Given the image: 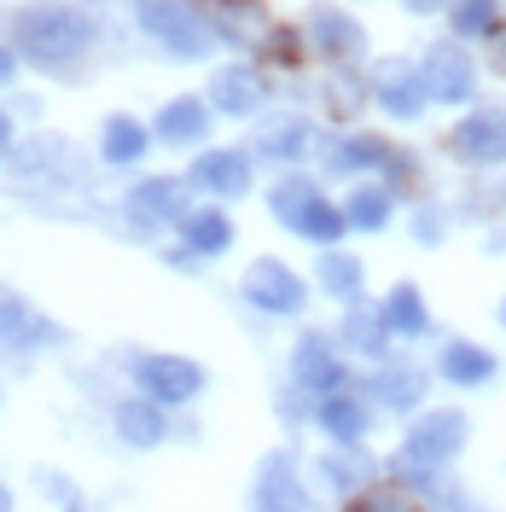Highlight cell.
<instances>
[{
  "label": "cell",
  "instance_id": "1",
  "mask_svg": "<svg viewBox=\"0 0 506 512\" xmlns=\"http://www.w3.org/2000/svg\"><path fill=\"white\" fill-rule=\"evenodd\" d=\"M12 47L24 59L47 64V70H64L70 59H82L94 47V18L82 6H64V0H41V6H24L12 18Z\"/></svg>",
  "mask_w": 506,
  "mask_h": 512
},
{
  "label": "cell",
  "instance_id": "2",
  "mask_svg": "<svg viewBox=\"0 0 506 512\" xmlns=\"http://www.w3.org/2000/svg\"><path fill=\"white\" fill-rule=\"evenodd\" d=\"M134 24L146 35H158L175 59H204L216 47V30L204 24V12L187 0H134Z\"/></svg>",
  "mask_w": 506,
  "mask_h": 512
},
{
  "label": "cell",
  "instance_id": "3",
  "mask_svg": "<svg viewBox=\"0 0 506 512\" xmlns=\"http://www.w3.org/2000/svg\"><path fill=\"white\" fill-rule=\"evenodd\" d=\"M239 291H245V303L268 309V315H297L309 303V286L285 268L280 256H256L251 268H245V280H239Z\"/></svg>",
  "mask_w": 506,
  "mask_h": 512
},
{
  "label": "cell",
  "instance_id": "4",
  "mask_svg": "<svg viewBox=\"0 0 506 512\" xmlns=\"http://www.w3.org/2000/svg\"><path fill=\"white\" fill-rule=\"evenodd\" d=\"M134 379H140V390L152 396V402H192L198 390H204V367L198 361H187V355H140L134 361Z\"/></svg>",
  "mask_w": 506,
  "mask_h": 512
},
{
  "label": "cell",
  "instance_id": "5",
  "mask_svg": "<svg viewBox=\"0 0 506 512\" xmlns=\"http://www.w3.org/2000/svg\"><path fill=\"white\" fill-rule=\"evenodd\" d=\"M460 443H466V414L437 408V414H425L408 431L402 460H413V466H443V460H454V454H460Z\"/></svg>",
  "mask_w": 506,
  "mask_h": 512
},
{
  "label": "cell",
  "instance_id": "6",
  "mask_svg": "<svg viewBox=\"0 0 506 512\" xmlns=\"http://www.w3.org/2000/svg\"><path fill=\"white\" fill-rule=\"evenodd\" d=\"M419 76H425V94L443 99V105H466V99H472V88H477L472 53H460L454 41L431 47V53H425V64H419Z\"/></svg>",
  "mask_w": 506,
  "mask_h": 512
},
{
  "label": "cell",
  "instance_id": "7",
  "mask_svg": "<svg viewBox=\"0 0 506 512\" xmlns=\"http://www.w3.org/2000/svg\"><path fill=\"white\" fill-rule=\"evenodd\" d=\"M210 99H216L222 117H256L268 105V76L256 64H222L210 76Z\"/></svg>",
  "mask_w": 506,
  "mask_h": 512
},
{
  "label": "cell",
  "instance_id": "8",
  "mask_svg": "<svg viewBox=\"0 0 506 512\" xmlns=\"http://www.w3.org/2000/svg\"><path fill=\"white\" fill-rule=\"evenodd\" d=\"M373 94H379V105L390 111V117H419L425 111V76H419V64L408 59H384L379 70H373Z\"/></svg>",
  "mask_w": 506,
  "mask_h": 512
},
{
  "label": "cell",
  "instance_id": "9",
  "mask_svg": "<svg viewBox=\"0 0 506 512\" xmlns=\"http://www.w3.org/2000/svg\"><path fill=\"white\" fill-rule=\"evenodd\" d=\"M64 332L47 315H35L18 291L0 286V350H35V344H59Z\"/></svg>",
  "mask_w": 506,
  "mask_h": 512
},
{
  "label": "cell",
  "instance_id": "10",
  "mask_svg": "<svg viewBox=\"0 0 506 512\" xmlns=\"http://www.w3.org/2000/svg\"><path fill=\"white\" fill-rule=\"evenodd\" d=\"M309 35H315L320 53H326V59H338V64H349V59H361V53H367V30H361L349 12H338L332 0H320L315 12H309Z\"/></svg>",
  "mask_w": 506,
  "mask_h": 512
},
{
  "label": "cell",
  "instance_id": "11",
  "mask_svg": "<svg viewBox=\"0 0 506 512\" xmlns=\"http://www.w3.org/2000/svg\"><path fill=\"white\" fill-rule=\"evenodd\" d=\"M128 216H134L140 227L187 222V192H181V181H169V175H152V181L128 187Z\"/></svg>",
  "mask_w": 506,
  "mask_h": 512
},
{
  "label": "cell",
  "instance_id": "12",
  "mask_svg": "<svg viewBox=\"0 0 506 512\" xmlns=\"http://www.w3.org/2000/svg\"><path fill=\"white\" fill-rule=\"evenodd\" d=\"M251 512H309V495H303V483L291 472V454H268V460H262Z\"/></svg>",
  "mask_w": 506,
  "mask_h": 512
},
{
  "label": "cell",
  "instance_id": "13",
  "mask_svg": "<svg viewBox=\"0 0 506 512\" xmlns=\"http://www.w3.org/2000/svg\"><path fill=\"white\" fill-rule=\"evenodd\" d=\"M454 158L466 163H501L506 158V111H472L466 123L448 134Z\"/></svg>",
  "mask_w": 506,
  "mask_h": 512
},
{
  "label": "cell",
  "instance_id": "14",
  "mask_svg": "<svg viewBox=\"0 0 506 512\" xmlns=\"http://www.w3.org/2000/svg\"><path fill=\"white\" fill-rule=\"evenodd\" d=\"M291 379L303 384V390H315V396H332L344 384V361L332 355V338L303 332L297 338V355H291Z\"/></svg>",
  "mask_w": 506,
  "mask_h": 512
},
{
  "label": "cell",
  "instance_id": "15",
  "mask_svg": "<svg viewBox=\"0 0 506 512\" xmlns=\"http://www.w3.org/2000/svg\"><path fill=\"white\" fill-rule=\"evenodd\" d=\"M187 181L204 192H216V198H245L251 192V158L245 152H198Z\"/></svg>",
  "mask_w": 506,
  "mask_h": 512
},
{
  "label": "cell",
  "instance_id": "16",
  "mask_svg": "<svg viewBox=\"0 0 506 512\" xmlns=\"http://www.w3.org/2000/svg\"><path fill=\"white\" fill-rule=\"evenodd\" d=\"M152 134L169 140V146H198L210 134V105L204 99H169L158 111V123H152Z\"/></svg>",
  "mask_w": 506,
  "mask_h": 512
},
{
  "label": "cell",
  "instance_id": "17",
  "mask_svg": "<svg viewBox=\"0 0 506 512\" xmlns=\"http://www.w3.org/2000/svg\"><path fill=\"white\" fill-rule=\"evenodd\" d=\"M251 146L262 152V158H274V163H297L309 146H315V128L303 123V117H274V123L256 128Z\"/></svg>",
  "mask_w": 506,
  "mask_h": 512
},
{
  "label": "cell",
  "instance_id": "18",
  "mask_svg": "<svg viewBox=\"0 0 506 512\" xmlns=\"http://www.w3.org/2000/svg\"><path fill=\"white\" fill-rule=\"evenodd\" d=\"M367 478H373V460H367L355 443H344V454H320L315 460V483L326 489V495H355Z\"/></svg>",
  "mask_w": 506,
  "mask_h": 512
},
{
  "label": "cell",
  "instance_id": "19",
  "mask_svg": "<svg viewBox=\"0 0 506 512\" xmlns=\"http://www.w3.org/2000/svg\"><path fill=\"white\" fill-rule=\"evenodd\" d=\"M117 437H123L128 448H158L163 437H169L163 402H152V396H140V402H123V408H117Z\"/></svg>",
  "mask_w": 506,
  "mask_h": 512
},
{
  "label": "cell",
  "instance_id": "20",
  "mask_svg": "<svg viewBox=\"0 0 506 512\" xmlns=\"http://www.w3.org/2000/svg\"><path fill=\"white\" fill-rule=\"evenodd\" d=\"M146 140H152L146 123L128 117V111H117V117H105V128H99V158L117 163V169H123V163H140L146 158Z\"/></svg>",
  "mask_w": 506,
  "mask_h": 512
},
{
  "label": "cell",
  "instance_id": "21",
  "mask_svg": "<svg viewBox=\"0 0 506 512\" xmlns=\"http://www.w3.org/2000/svg\"><path fill=\"white\" fill-rule=\"evenodd\" d=\"M216 30L239 47H262V35L274 30V18L262 12V0H216Z\"/></svg>",
  "mask_w": 506,
  "mask_h": 512
},
{
  "label": "cell",
  "instance_id": "22",
  "mask_svg": "<svg viewBox=\"0 0 506 512\" xmlns=\"http://www.w3.org/2000/svg\"><path fill=\"white\" fill-rule=\"evenodd\" d=\"M315 425L332 437V443H361V431H367V408L355 402V396H344V390H332V396H320L315 408Z\"/></svg>",
  "mask_w": 506,
  "mask_h": 512
},
{
  "label": "cell",
  "instance_id": "23",
  "mask_svg": "<svg viewBox=\"0 0 506 512\" xmlns=\"http://www.w3.org/2000/svg\"><path fill=\"white\" fill-rule=\"evenodd\" d=\"M181 239H187L192 256H222L227 245H233V222H227L222 210H187Z\"/></svg>",
  "mask_w": 506,
  "mask_h": 512
},
{
  "label": "cell",
  "instance_id": "24",
  "mask_svg": "<svg viewBox=\"0 0 506 512\" xmlns=\"http://www.w3.org/2000/svg\"><path fill=\"white\" fill-rule=\"evenodd\" d=\"M320 286L332 291V297H338V303H361V280H367V274H361V262H355V256L349 251H338V245H326V251H320Z\"/></svg>",
  "mask_w": 506,
  "mask_h": 512
},
{
  "label": "cell",
  "instance_id": "25",
  "mask_svg": "<svg viewBox=\"0 0 506 512\" xmlns=\"http://www.w3.org/2000/svg\"><path fill=\"white\" fill-rule=\"evenodd\" d=\"M379 315H384V326H390L396 338H425V332H431V315H425V303H419V291H413V286L390 291Z\"/></svg>",
  "mask_w": 506,
  "mask_h": 512
},
{
  "label": "cell",
  "instance_id": "26",
  "mask_svg": "<svg viewBox=\"0 0 506 512\" xmlns=\"http://www.w3.org/2000/svg\"><path fill=\"white\" fill-rule=\"evenodd\" d=\"M443 379L448 384H489L495 379V355L477 344H448L443 350Z\"/></svg>",
  "mask_w": 506,
  "mask_h": 512
},
{
  "label": "cell",
  "instance_id": "27",
  "mask_svg": "<svg viewBox=\"0 0 506 512\" xmlns=\"http://www.w3.org/2000/svg\"><path fill=\"white\" fill-rule=\"evenodd\" d=\"M390 158V140H332L326 146V169L349 175V169H384Z\"/></svg>",
  "mask_w": 506,
  "mask_h": 512
},
{
  "label": "cell",
  "instance_id": "28",
  "mask_svg": "<svg viewBox=\"0 0 506 512\" xmlns=\"http://www.w3.org/2000/svg\"><path fill=\"white\" fill-rule=\"evenodd\" d=\"M373 396H379V408H413V402L425 396V373H413V367H384L379 379H373Z\"/></svg>",
  "mask_w": 506,
  "mask_h": 512
},
{
  "label": "cell",
  "instance_id": "29",
  "mask_svg": "<svg viewBox=\"0 0 506 512\" xmlns=\"http://www.w3.org/2000/svg\"><path fill=\"white\" fill-rule=\"evenodd\" d=\"M315 198H320V187H315V181H297V175H291V181H280V187L268 192V210H274V222H285L291 233H297V222H303V210H309Z\"/></svg>",
  "mask_w": 506,
  "mask_h": 512
},
{
  "label": "cell",
  "instance_id": "30",
  "mask_svg": "<svg viewBox=\"0 0 506 512\" xmlns=\"http://www.w3.org/2000/svg\"><path fill=\"white\" fill-rule=\"evenodd\" d=\"M384 338H390V326H384L379 309H349V320H344V344H349V350L379 355V350H384Z\"/></svg>",
  "mask_w": 506,
  "mask_h": 512
},
{
  "label": "cell",
  "instance_id": "31",
  "mask_svg": "<svg viewBox=\"0 0 506 512\" xmlns=\"http://www.w3.org/2000/svg\"><path fill=\"white\" fill-rule=\"evenodd\" d=\"M349 227H367V233H379L384 222H390V187H361L355 198H349Z\"/></svg>",
  "mask_w": 506,
  "mask_h": 512
},
{
  "label": "cell",
  "instance_id": "32",
  "mask_svg": "<svg viewBox=\"0 0 506 512\" xmlns=\"http://www.w3.org/2000/svg\"><path fill=\"white\" fill-rule=\"evenodd\" d=\"M501 24L495 0H454V35H489Z\"/></svg>",
  "mask_w": 506,
  "mask_h": 512
},
{
  "label": "cell",
  "instance_id": "33",
  "mask_svg": "<svg viewBox=\"0 0 506 512\" xmlns=\"http://www.w3.org/2000/svg\"><path fill=\"white\" fill-rule=\"evenodd\" d=\"M262 53H268L274 64H297L303 59V35L291 30V24H274V30L262 35Z\"/></svg>",
  "mask_w": 506,
  "mask_h": 512
},
{
  "label": "cell",
  "instance_id": "34",
  "mask_svg": "<svg viewBox=\"0 0 506 512\" xmlns=\"http://www.w3.org/2000/svg\"><path fill=\"white\" fill-rule=\"evenodd\" d=\"M349 512H408L396 495H349Z\"/></svg>",
  "mask_w": 506,
  "mask_h": 512
},
{
  "label": "cell",
  "instance_id": "35",
  "mask_svg": "<svg viewBox=\"0 0 506 512\" xmlns=\"http://www.w3.org/2000/svg\"><path fill=\"white\" fill-rule=\"evenodd\" d=\"M437 216H425V210H419V222H413V233H419V239H425V245H437Z\"/></svg>",
  "mask_w": 506,
  "mask_h": 512
},
{
  "label": "cell",
  "instance_id": "36",
  "mask_svg": "<svg viewBox=\"0 0 506 512\" xmlns=\"http://www.w3.org/2000/svg\"><path fill=\"white\" fill-rule=\"evenodd\" d=\"M12 70H18V59H12V53H6V47H0V88H6V82H12Z\"/></svg>",
  "mask_w": 506,
  "mask_h": 512
},
{
  "label": "cell",
  "instance_id": "37",
  "mask_svg": "<svg viewBox=\"0 0 506 512\" xmlns=\"http://www.w3.org/2000/svg\"><path fill=\"white\" fill-rule=\"evenodd\" d=\"M437 6H454V0H408V12H437Z\"/></svg>",
  "mask_w": 506,
  "mask_h": 512
},
{
  "label": "cell",
  "instance_id": "38",
  "mask_svg": "<svg viewBox=\"0 0 506 512\" xmlns=\"http://www.w3.org/2000/svg\"><path fill=\"white\" fill-rule=\"evenodd\" d=\"M12 146V123H6V111H0V152Z\"/></svg>",
  "mask_w": 506,
  "mask_h": 512
},
{
  "label": "cell",
  "instance_id": "39",
  "mask_svg": "<svg viewBox=\"0 0 506 512\" xmlns=\"http://www.w3.org/2000/svg\"><path fill=\"white\" fill-rule=\"evenodd\" d=\"M0 512H12V495H6V489H0Z\"/></svg>",
  "mask_w": 506,
  "mask_h": 512
},
{
  "label": "cell",
  "instance_id": "40",
  "mask_svg": "<svg viewBox=\"0 0 506 512\" xmlns=\"http://www.w3.org/2000/svg\"><path fill=\"white\" fill-rule=\"evenodd\" d=\"M64 512H82V501H64Z\"/></svg>",
  "mask_w": 506,
  "mask_h": 512
},
{
  "label": "cell",
  "instance_id": "41",
  "mask_svg": "<svg viewBox=\"0 0 506 512\" xmlns=\"http://www.w3.org/2000/svg\"><path fill=\"white\" fill-rule=\"evenodd\" d=\"M495 64H501V70H506V41H501V59H495Z\"/></svg>",
  "mask_w": 506,
  "mask_h": 512
},
{
  "label": "cell",
  "instance_id": "42",
  "mask_svg": "<svg viewBox=\"0 0 506 512\" xmlns=\"http://www.w3.org/2000/svg\"><path fill=\"white\" fill-rule=\"evenodd\" d=\"M501 210H506V187H501Z\"/></svg>",
  "mask_w": 506,
  "mask_h": 512
},
{
  "label": "cell",
  "instance_id": "43",
  "mask_svg": "<svg viewBox=\"0 0 506 512\" xmlns=\"http://www.w3.org/2000/svg\"><path fill=\"white\" fill-rule=\"evenodd\" d=\"M437 512H454V507H437Z\"/></svg>",
  "mask_w": 506,
  "mask_h": 512
},
{
  "label": "cell",
  "instance_id": "44",
  "mask_svg": "<svg viewBox=\"0 0 506 512\" xmlns=\"http://www.w3.org/2000/svg\"><path fill=\"white\" fill-rule=\"evenodd\" d=\"M501 320H506V303H501Z\"/></svg>",
  "mask_w": 506,
  "mask_h": 512
}]
</instances>
